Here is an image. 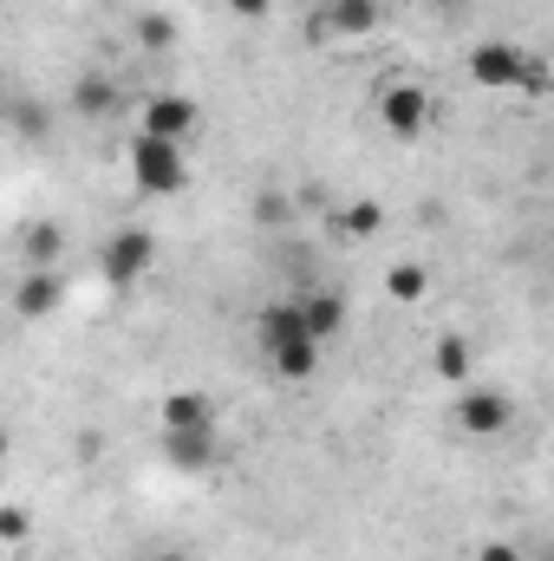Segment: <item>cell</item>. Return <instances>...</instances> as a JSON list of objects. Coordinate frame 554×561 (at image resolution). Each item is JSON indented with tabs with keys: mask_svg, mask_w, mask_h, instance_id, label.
<instances>
[{
	"mask_svg": "<svg viewBox=\"0 0 554 561\" xmlns=\"http://www.w3.org/2000/svg\"><path fill=\"white\" fill-rule=\"evenodd\" d=\"M163 450L176 470H209L216 463V431H163Z\"/></svg>",
	"mask_w": 554,
	"mask_h": 561,
	"instance_id": "obj_12",
	"label": "cell"
},
{
	"mask_svg": "<svg viewBox=\"0 0 554 561\" xmlns=\"http://www.w3.org/2000/svg\"><path fill=\"white\" fill-rule=\"evenodd\" d=\"M385 294H392V300H424V294H430L424 262H392V268H385Z\"/></svg>",
	"mask_w": 554,
	"mask_h": 561,
	"instance_id": "obj_19",
	"label": "cell"
},
{
	"mask_svg": "<svg viewBox=\"0 0 554 561\" xmlns=\"http://www.w3.org/2000/svg\"><path fill=\"white\" fill-rule=\"evenodd\" d=\"M430 7H463V0H430Z\"/></svg>",
	"mask_w": 554,
	"mask_h": 561,
	"instance_id": "obj_28",
	"label": "cell"
},
{
	"mask_svg": "<svg viewBox=\"0 0 554 561\" xmlns=\"http://www.w3.org/2000/svg\"><path fill=\"white\" fill-rule=\"evenodd\" d=\"M13 131L20 138H46L53 131V112L46 105H13Z\"/></svg>",
	"mask_w": 554,
	"mask_h": 561,
	"instance_id": "obj_21",
	"label": "cell"
},
{
	"mask_svg": "<svg viewBox=\"0 0 554 561\" xmlns=\"http://www.w3.org/2000/svg\"><path fill=\"white\" fill-rule=\"evenodd\" d=\"M255 216H262L268 229H275V222H287V196H280V190H268V196L255 203Z\"/></svg>",
	"mask_w": 554,
	"mask_h": 561,
	"instance_id": "obj_23",
	"label": "cell"
},
{
	"mask_svg": "<svg viewBox=\"0 0 554 561\" xmlns=\"http://www.w3.org/2000/svg\"><path fill=\"white\" fill-rule=\"evenodd\" d=\"M379 125H385L399 144L424 138V125H430V92H424V85H412V79L385 85V92H379Z\"/></svg>",
	"mask_w": 554,
	"mask_h": 561,
	"instance_id": "obj_4",
	"label": "cell"
},
{
	"mask_svg": "<svg viewBox=\"0 0 554 561\" xmlns=\"http://www.w3.org/2000/svg\"><path fill=\"white\" fill-rule=\"evenodd\" d=\"M516 424V405L503 399V392H489V386H470L463 399H457V431L463 437H503Z\"/></svg>",
	"mask_w": 554,
	"mask_h": 561,
	"instance_id": "obj_6",
	"label": "cell"
},
{
	"mask_svg": "<svg viewBox=\"0 0 554 561\" xmlns=\"http://www.w3.org/2000/svg\"><path fill=\"white\" fill-rule=\"evenodd\" d=\"M476 561H529V556H522V542H483Z\"/></svg>",
	"mask_w": 554,
	"mask_h": 561,
	"instance_id": "obj_25",
	"label": "cell"
},
{
	"mask_svg": "<svg viewBox=\"0 0 554 561\" xmlns=\"http://www.w3.org/2000/svg\"><path fill=\"white\" fill-rule=\"evenodd\" d=\"M131 176L150 196H183L189 190V150L163 138H131Z\"/></svg>",
	"mask_w": 554,
	"mask_h": 561,
	"instance_id": "obj_1",
	"label": "cell"
},
{
	"mask_svg": "<svg viewBox=\"0 0 554 561\" xmlns=\"http://www.w3.org/2000/svg\"><path fill=\"white\" fill-rule=\"evenodd\" d=\"M255 333H262V353H268V346H287V340H307V327H300V300H275V307L255 320Z\"/></svg>",
	"mask_w": 554,
	"mask_h": 561,
	"instance_id": "obj_16",
	"label": "cell"
},
{
	"mask_svg": "<svg viewBox=\"0 0 554 561\" xmlns=\"http://www.w3.org/2000/svg\"><path fill=\"white\" fill-rule=\"evenodd\" d=\"M20 249H26V268H59L66 236H59V222H33V229L20 236Z\"/></svg>",
	"mask_w": 554,
	"mask_h": 561,
	"instance_id": "obj_17",
	"label": "cell"
},
{
	"mask_svg": "<svg viewBox=\"0 0 554 561\" xmlns=\"http://www.w3.org/2000/svg\"><path fill=\"white\" fill-rule=\"evenodd\" d=\"M222 7H229L235 20H268V13H275V0H222Z\"/></svg>",
	"mask_w": 554,
	"mask_h": 561,
	"instance_id": "obj_24",
	"label": "cell"
},
{
	"mask_svg": "<svg viewBox=\"0 0 554 561\" xmlns=\"http://www.w3.org/2000/svg\"><path fill=\"white\" fill-rule=\"evenodd\" d=\"M293 300H300V327H307V340H313V346H326L333 333H346V294L313 287V294H293Z\"/></svg>",
	"mask_w": 554,
	"mask_h": 561,
	"instance_id": "obj_7",
	"label": "cell"
},
{
	"mask_svg": "<svg viewBox=\"0 0 554 561\" xmlns=\"http://www.w3.org/2000/svg\"><path fill=\"white\" fill-rule=\"evenodd\" d=\"M268 366H275L287 386H307L320 373V346L313 340H287V346H268Z\"/></svg>",
	"mask_w": 554,
	"mask_h": 561,
	"instance_id": "obj_14",
	"label": "cell"
},
{
	"mask_svg": "<svg viewBox=\"0 0 554 561\" xmlns=\"http://www.w3.org/2000/svg\"><path fill=\"white\" fill-rule=\"evenodd\" d=\"M516 92L542 99V92H549V59H535V53H529V59H522V79H516Z\"/></svg>",
	"mask_w": 554,
	"mask_h": 561,
	"instance_id": "obj_22",
	"label": "cell"
},
{
	"mask_svg": "<svg viewBox=\"0 0 554 561\" xmlns=\"http://www.w3.org/2000/svg\"><path fill=\"white\" fill-rule=\"evenodd\" d=\"M196 125H203V112H196V99H183V92H150V99L138 105V138L189 144Z\"/></svg>",
	"mask_w": 554,
	"mask_h": 561,
	"instance_id": "obj_3",
	"label": "cell"
},
{
	"mask_svg": "<svg viewBox=\"0 0 554 561\" xmlns=\"http://www.w3.org/2000/svg\"><path fill=\"white\" fill-rule=\"evenodd\" d=\"M313 20H320V33H339V39H366V33L385 20V13H379V0H326Z\"/></svg>",
	"mask_w": 554,
	"mask_h": 561,
	"instance_id": "obj_9",
	"label": "cell"
},
{
	"mask_svg": "<svg viewBox=\"0 0 554 561\" xmlns=\"http://www.w3.org/2000/svg\"><path fill=\"white\" fill-rule=\"evenodd\" d=\"M99 450H105V437H99V431H79V457H85V463H92V457H99Z\"/></svg>",
	"mask_w": 554,
	"mask_h": 561,
	"instance_id": "obj_26",
	"label": "cell"
},
{
	"mask_svg": "<svg viewBox=\"0 0 554 561\" xmlns=\"http://www.w3.org/2000/svg\"><path fill=\"white\" fill-rule=\"evenodd\" d=\"M522 46H509V39H483V46H470V59H463V72L483 85V92H516V79H522Z\"/></svg>",
	"mask_w": 554,
	"mask_h": 561,
	"instance_id": "obj_5",
	"label": "cell"
},
{
	"mask_svg": "<svg viewBox=\"0 0 554 561\" xmlns=\"http://www.w3.org/2000/svg\"><path fill=\"white\" fill-rule=\"evenodd\" d=\"M163 431H216V405L203 392H170L163 399Z\"/></svg>",
	"mask_w": 554,
	"mask_h": 561,
	"instance_id": "obj_13",
	"label": "cell"
},
{
	"mask_svg": "<svg viewBox=\"0 0 554 561\" xmlns=\"http://www.w3.org/2000/svg\"><path fill=\"white\" fill-rule=\"evenodd\" d=\"M72 112H79L85 125L112 118V112H118V79H112V72H79V79H72Z\"/></svg>",
	"mask_w": 554,
	"mask_h": 561,
	"instance_id": "obj_10",
	"label": "cell"
},
{
	"mask_svg": "<svg viewBox=\"0 0 554 561\" xmlns=\"http://www.w3.org/2000/svg\"><path fill=\"white\" fill-rule=\"evenodd\" d=\"M7 444H13V437H7V424H0V457H7Z\"/></svg>",
	"mask_w": 554,
	"mask_h": 561,
	"instance_id": "obj_27",
	"label": "cell"
},
{
	"mask_svg": "<svg viewBox=\"0 0 554 561\" xmlns=\"http://www.w3.org/2000/svg\"><path fill=\"white\" fill-rule=\"evenodd\" d=\"M59 300H66V280H59V268H26V275H20V287H13V313H20V320H46Z\"/></svg>",
	"mask_w": 554,
	"mask_h": 561,
	"instance_id": "obj_8",
	"label": "cell"
},
{
	"mask_svg": "<svg viewBox=\"0 0 554 561\" xmlns=\"http://www.w3.org/2000/svg\"><path fill=\"white\" fill-rule=\"evenodd\" d=\"M0 542H33V510L0 503Z\"/></svg>",
	"mask_w": 554,
	"mask_h": 561,
	"instance_id": "obj_20",
	"label": "cell"
},
{
	"mask_svg": "<svg viewBox=\"0 0 554 561\" xmlns=\"http://www.w3.org/2000/svg\"><path fill=\"white\" fill-rule=\"evenodd\" d=\"M333 229H339L346 242H372V236L385 229V203H372V196H353V203L333 216Z\"/></svg>",
	"mask_w": 554,
	"mask_h": 561,
	"instance_id": "obj_15",
	"label": "cell"
},
{
	"mask_svg": "<svg viewBox=\"0 0 554 561\" xmlns=\"http://www.w3.org/2000/svg\"><path fill=\"white\" fill-rule=\"evenodd\" d=\"M470 366H476V359H470V340H463V333H437V340H430V373H437L443 386H470Z\"/></svg>",
	"mask_w": 554,
	"mask_h": 561,
	"instance_id": "obj_11",
	"label": "cell"
},
{
	"mask_svg": "<svg viewBox=\"0 0 554 561\" xmlns=\"http://www.w3.org/2000/svg\"><path fill=\"white\" fill-rule=\"evenodd\" d=\"M131 39H138V53H170V46H176V20H170V13H138Z\"/></svg>",
	"mask_w": 554,
	"mask_h": 561,
	"instance_id": "obj_18",
	"label": "cell"
},
{
	"mask_svg": "<svg viewBox=\"0 0 554 561\" xmlns=\"http://www.w3.org/2000/svg\"><path fill=\"white\" fill-rule=\"evenodd\" d=\"M157 268V236L150 229H112L105 236V249H99V280L105 287H138L143 275Z\"/></svg>",
	"mask_w": 554,
	"mask_h": 561,
	"instance_id": "obj_2",
	"label": "cell"
}]
</instances>
